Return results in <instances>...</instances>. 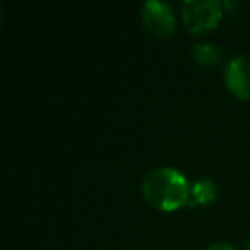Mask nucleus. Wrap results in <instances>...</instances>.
<instances>
[{
  "label": "nucleus",
  "mask_w": 250,
  "mask_h": 250,
  "mask_svg": "<svg viewBox=\"0 0 250 250\" xmlns=\"http://www.w3.org/2000/svg\"><path fill=\"white\" fill-rule=\"evenodd\" d=\"M141 192L147 204L161 212H175L192 204V184L180 170L161 167L144 177Z\"/></svg>",
  "instance_id": "f257e3e1"
},
{
  "label": "nucleus",
  "mask_w": 250,
  "mask_h": 250,
  "mask_svg": "<svg viewBox=\"0 0 250 250\" xmlns=\"http://www.w3.org/2000/svg\"><path fill=\"white\" fill-rule=\"evenodd\" d=\"M180 18L190 35H208L218 29L223 21V4L216 0H185Z\"/></svg>",
  "instance_id": "f03ea898"
},
{
  "label": "nucleus",
  "mask_w": 250,
  "mask_h": 250,
  "mask_svg": "<svg viewBox=\"0 0 250 250\" xmlns=\"http://www.w3.org/2000/svg\"><path fill=\"white\" fill-rule=\"evenodd\" d=\"M141 21L147 33L156 38H168L175 33L177 18L167 2L161 0H147L141 7Z\"/></svg>",
  "instance_id": "7ed1b4c3"
},
{
  "label": "nucleus",
  "mask_w": 250,
  "mask_h": 250,
  "mask_svg": "<svg viewBox=\"0 0 250 250\" xmlns=\"http://www.w3.org/2000/svg\"><path fill=\"white\" fill-rule=\"evenodd\" d=\"M225 86L235 98L250 101V57L240 55L225 67Z\"/></svg>",
  "instance_id": "20e7f679"
},
{
  "label": "nucleus",
  "mask_w": 250,
  "mask_h": 250,
  "mask_svg": "<svg viewBox=\"0 0 250 250\" xmlns=\"http://www.w3.org/2000/svg\"><path fill=\"white\" fill-rule=\"evenodd\" d=\"M218 199V185L212 178H199L192 184V204L211 206Z\"/></svg>",
  "instance_id": "39448f33"
},
{
  "label": "nucleus",
  "mask_w": 250,
  "mask_h": 250,
  "mask_svg": "<svg viewBox=\"0 0 250 250\" xmlns=\"http://www.w3.org/2000/svg\"><path fill=\"white\" fill-rule=\"evenodd\" d=\"M192 59L202 67H214L221 62L223 50L212 43H195L192 46Z\"/></svg>",
  "instance_id": "423d86ee"
},
{
  "label": "nucleus",
  "mask_w": 250,
  "mask_h": 250,
  "mask_svg": "<svg viewBox=\"0 0 250 250\" xmlns=\"http://www.w3.org/2000/svg\"><path fill=\"white\" fill-rule=\"evenodd\" d=\"M206 250H236V249L226 242H216V243H212V245H209Z\"/></svg>",
  "instance_id": "0eeeda50"
},
{
  "label": "nucleus",
  "mask_w": 250,
  "mask_h": 250,
  "mask_svg": "<svg viewBox=\"0 0 250 250\" xmlns=\"http://www.w3.org/2000/svg\"><path fill=\"white\" fill-rule=\"evenodd\" d=\"M245 250H250V240H249V243L245 245Z\"/></svg>",
  "instance_id": "6e6552de"
}]
</instances>
